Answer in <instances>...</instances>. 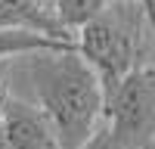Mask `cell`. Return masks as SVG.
<instances>
[{
    "instance_id": "3",
    "label": "cell",
    "mask_w": 155,
    "mask_h": 149,
    "mask_svg": "<svg viewBox=\"0 0 155 149\" xmlns=\"http://www.w3.org/2000/svg\"><path fill=\"white\" fill-rule=\"evenodd\" d=\"M106 127L124 149H155V62L140 65L112 93Z\"/></svg>"
},
{
    "instance_id": "5",
    "label": "cell",
    "mask_w": 155,
    "mask_h": 149,
    "mask_svg": "<svg viewBox=\"0 0 155 149\" xmlns=\"http://www.w3.org/2000/svg\"><path fill=\"white\" fill-rule=\"evenodd\" d=\"M0 28L31 31L62 44H78V34L62 25L59 12L44 0H0Z\"/></svg>"
},
{
    "instance_id": "9",
    "label": "cell",
    "mask_w": 155,
    "mask_h": 149,
    "mask_svg": "<svg viewBox=\"0 0 155 149\" xmlns=\"http://www.w3.org/2000/svg\"><path fill=\"white\" fill-rule=\"evenodd\" d=\"M9 99H12V93H9V87H6V81H3V74H0V124H3V115H6Z\"/></svg>"
},
{
    "instance_id": "11",
    "label": "cell",
    "mask_w": 155,
    "mask_h": 149,
    "mask_svg": "<svg viewBox=\"0 0 155 149\" xmlns=\"http://www.w3.org/2000/svg\"><path fill=\"white\" fill-rule=\"evenodd\" d=\"M44 3H47V6H53V9H56V6H59V0H44Z\"/></svg>"
},
{
    "instance_id": "13",
    "label": "cell",
    "mask_w": 155,
    "mask_h": 149,
    "mask_svg": "<svg viewBox=\"0 0 155 149\" xmlns=\"http://www.w3.org/2000/svg\"><path fill=\"white\" fill-rule=\"evenodd\" d=\"M0 149H6V146H3V143H0Z\"/></svg>"
},
{
    "instance_id": "7",
    "label": "cell",
    "mask_w": 155,
    "mask_h": 149,
    "mask_svg": "<svg viewBox=\"0 0 155 149\" xmlns=\"http://www.w3.org/2000/svg\"><path fill=\"white\" fill-rule=\"evenodd\" d=\"M109 3L112 0H59L56 12H59L62 25L78 34L81 28H87L90 22H96L102 12L109 9Z\"/></svg>"
},
{
    "instance_id": "1",
    "label": "cell",
    "mask_w": 155,
    "mask_h": 149,
    "mask_svg": "<svg viewBox=\"0 0 155 149\" xmlns=\"http://www.w3.org/2000/svg\"><path fill=\"white\" fill-rule=\"evenodd\" d=\"M19 71L31 87V103L53 121L62 149H84L106 118V90L81 53L25 56Z\"/></svg>"
},
{
    "instance_id": "8",
    "label": "cell",
    "mask_w": 155,
    "mask_h": 149,
    "mask_svg": "<svg viewBox=\"0 0 155 149\" xmlns=\"http://www.w3.org/2000/svg\"><path fill=\"white\" fill-rule=\"evenodd\" d=\"M84 149H124V146L115 140V137H112V131L106 127V124H102V127H99V131L87 140V146H84Z\"/></svg>"
},
{
    "instance_id": "6",
    "label": "cell",
    "mask_w": 155,
    "mask_h": 149,
    "mask_svg": "<svg viewBox=\"0 0 155 149\" xmlns=\"http://www.w3.org/2000/svg\"><path fill=\"white\" fill-rule=\"evenodd\" d=\"M37 53H78V44H62L50 37L31 34V31H12L0 28V62L3 59H25Z\"/></svg>"
},
{
    "instance_id": "12",
    "label": "cell",
    "mask_w": 155,
    "mask_h": 149,
    "mask_svg": "<svg viewBox=\"0 0 155 149\" xmlns=\"http://www.w3.org/2000/svg\"><path fill=\"white\" fill-rule=\"evenodd\" d=\"M152 41H155V22H152Z\"/></svg>"
},
{
    "instance_id": "10",
    "label": "cell",
    "mask_w": 155,
    "mask_h": 149,
    "mask_svg": "<svg viewBox=\"0 0 155 149\" xmlns=\"http://www.w3.org/2000/svg\"><path fill=\"white\" fill-rule=\"evenodd\" d=\"M134 3H140V6L146 9V16H149V25H152V22H155V0H134Z\"/></svg>"
},
{
    "instance_id": "4",
    "label": "cell",
    "mask_w": 155,
    "mask_h": 149,
    "mask_svg": "<svg viewBox=\"0 0 155 149\" xmlns=\"http://www.w3.org/2000/svg\"><path fill=\"white\" fill-rule=\"evenodd\" d=\"M0 143L6 149H62V140L41 109L31 99L12 96L0 124Z\"/></svg>"
},
{
    "instance_id": "2",
    "label": "cell",
    "mask_w": 155,
    "mask_h": 149,
    "mask_svg": "<svg viewBox=\"0 0 155 149\" xmlns=\"http://www.w3.org/2000/svg\"><path fill=\"white\" fill-rule=\"evenodd\" d=\"M149 37H152L149 16L134 0H112L96 22L78 31V53L96 71L106 90V103L140 65H146Z\"/></svg>"
}]
</instances>
